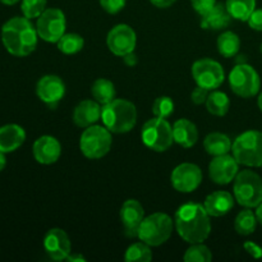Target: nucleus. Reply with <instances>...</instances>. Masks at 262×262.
<instances>
[{
  "mask_svg": "<svg viewBox=\"0 0 262 262\" xmlns=\"http://www.w3.org/2000/svg\"><path fill=\"white\" fill-rule=\"evenodd\" d=\"M210 215L204 205L188 202L179 207L174 215V227L184 242L189 245L204 243L211 233Z\"/></svg>",
  "mask_w": 262,
  "mask_h": 262,
  "instance_id": "1",
  "label": "nucleus"
},
{
  "mask_svg": "<svg viewBox=\"0 0 262 262\" xmlns=\"http://www.w3.org/2000/svg\"><path fill=\"white\" fill-rule=\"evenodd\" d=\"M37 40V30L25 15L10 18L2 27V42L5 50L18 58L32 54Z\"/></svg>",
  "mask_w": 262,
  "mask_h": 262,
  "instance_id": "2",
  "label": "nucleus"
},
{
  "mask_svg": "<svg viewBox=\"0 0 262 262\" xmlns=\"http://www.w3.org/2000/svg\"><path fill=\"white\" fill-rule=\"evenodd\" d=\"M101 120L112 133H128L137 123V109L125 99H114L102 106Z\"/></svg>",
  "mask_w": 262,
  "mask_h": 262,
  "instance_id": "3",
  "label": "nucleus"
},
{
  "mask_svg": "<svg viewBox=\"0 0 262 262\" xmlns=\"http://www.w3.org/2000/svg\"><path fill=\"white\" fill-rule=\"evenodd\" d=\"M232 155L239 165L248 168L262 166V132L247 130L238 136L232 145Z\"/></svg>",
  "mask_w": 262,
  "mask_h": 262,
  "instance_id": "4",
  "label": "nucleus"
},
{
  "mask_svg": "<svg viewBox=\"0 0 262 262\" xmlns=\"http://www.w3.org/2000/svg\"><path fill=\"white\" fill-rule=\"evenodd\" d=\"M174 222L165 212H154L143 219L138 230V239L150 247H159L168 242L173 233Z\"/></svg>",
  "mask_w": 262,
  "mask_h": 262,
  "instance_id": "5",
  "label": "nucleus"
},
{
  "mask_svg": "<svg viewBox=\"0 0 262 262\" xmlns=\"http://www.w3.org/2000/svg\"><path fill=\"white\" fill-rule=\"evenodd\" d=\"M233 191L241 206L255 209L262 202V178L250 169L241 170L234 179Z\"/></svg>",
  "mask_w": 262,
  "mask_h": 262,
  "instance_id": "6",
  "label": "nucleus"
},
{
  "mask_svg": "<svg viewBox=\"0 0 262 262\" xmlns=\"http://www.w3.org/2000/svg\"><path fill=\"white\" fill-rule=\"evenodd\" d=\"M112 132L105 125H90L84 128L79 140L81 152L91 160L104 158L112 148Z\"/></svg>",
  "mask_w": 262,
  "mask_h": 262,
  "instance_id": "7",
  "label": "nucleus"
},
{
  "mask_svg": "<svg viewBox=\"0 0 262 262\" xmlns=\"http://www.w3.org/2000/svg\"><path fill=\"white\" fill-rule=\"evenodd\" d=\"M142 142L146 147L156 152H164L173 145V127L163 118L154 117L147 120L142 128Z\"/></svg>",
  "mask_w": 262,
  "mask_h": 262,
  "instance_id": "8",
  "label": "nucleus"
},
{
  "mask_svg": "<svg viewBox=\"0 0 262 262\" xmlns=\"http://www.w3.org/2000/svg\"><path fill=\"white\" fill-rule=\"evenodd\" d=\"M229 84L237 96L250 99L260 92V74L250 64H237L229 73Z\"/></svg>",
  "mask_w": 262,
  "mask_h": 262,
  "instance_id": "9",
  "label": "nucleus"
},
{
  "mask_svg": "<svg viewBox=\"0 0 262 262\" xmlns=\"http://www.w3.org/2000/svg\"><path fill=\"white\" fill-rule=\"evenodd\" d=\"M66 15L58 8H46L45 12L37 18L36 22L38 37L46 42H58L66 33Z\"/></svg>",
  "mask_w": 262,
  "mask_h": 262,
  "instance_id": "10",
  "label": "nucleus"
},
{
  "mask_svg": "<svg viewBox=\"0 0 262 262\" xmlns=\"http://www.w3.org/2000/svg\"><path fill=\"white\" fill-rule=\"evenodd\" d=\"M192 77L197 86L212 91V90L219 89L223 84L225 79V72L219 61L210 58H204L199 59L193 63Z\"/></svg>",
  "mask_w": 262,
  "mask_h": 262,
  "instance_id": "11",
  "label": "nucleus"
},
{
  "mask_svg": "<svg viewBox=\"0 0 262 262\" xmlns=\"http://www.w3.org/2000/svg\"><path fill=\"white\" fill-rule=\"evenodd\" d=\"M171 186L181 193H191L196 191L202 182V170L199 165L192 163L179 164L170 176Z\"/></svg>",
  "mask_w": 262,
  "mask_h": 262,
  "instance_id": "12",
  "label": "nucleus"
},
{
  "mask_svg": "<svg viewBox=\"0 0 262 262\" xmlns=\"http://www.w3.org/2000/svg\"><path fill=\"white\" fill-rule=\"evenodd\" d=\"M137 35L135 30L125 23L114 26L107 33L106 45L109 50L117 56H124L130 51H135Z\"/></svg>",
  "mask_w": 262,
  "mask_h": 262,
  "instance_id": "13",
  "label": "nucleus"
},
{
  "mask_svg": "<svg viewBox=\"0 0 262 262\" xmlns=\"http://www.w3.org/2000/svg\"><path fill=\"white\" fill-rule=\"evenodd\" d=\"M238 173H239V164L234 156L229 154L214 156L209 165L210 179L219 186L229 184L230 182L234 181Z\"/></svg>",
  "mask_w": 262,
  "mask_h": 262,
  "instance_id": "14",
  "label": "nucleus"
},
{
  "mask_svg": "<svg viewBox=\"0 0 262 262\" xmlns=\"http://www.w3.org/2000/svg\"><path fill=\"white\" fill-rule=\"evenodd\" d=\"M43 248L49 257L54 261L67 260V257L72 253L71 239L60 228L48 230L43 237Z\"/></svg>",
  "mask_w": 262,
  "mask_h": 262,
  "instance_id": "15",
  "label": "nucleus"
},
{
  "mask_svg": "<svg viewBox=\"0 0 262 262\" xmlns=\"http://www.w3.org/2000/svg\"><path fill=\"white\" fill-rule=\"evenodd\" d=\"M120 222H122L124 234L128 238H138V230L145 219V209L137 200H127L120 209Z\"/></svg>",
  "mask_w": 262,
  "mask_h": 262,
  "instance_id": "16",
  "label": "nucleus"
},
{
  "mask_svg": "<svg viewBox=\"0 0 262 262\" xmlns=\"http://www.w3.org/2000/svg\"><path fill=\"white\" fill-rule=\"evenodd\" d=\"M36 95L49 106H55L66 95V84L60 77L46 74L38 79L36 84Z\"/></svg>",
  "mask_w": 262,
  "mask_h": 262,
  "instance_id": "17",
  "label": "nucleus"
},
{
  "mask_svg": "<svg viewBox=\"0 0 262 262\" xmlns=\"http://www.w3.org/2000/svg\"><path fill=\"white\" fill-rule=\"evenodd\" d=\"M33 158L42 165L56 163L61 155V145L53 136H41L32 146Z\"/></svg>",
  "mask_w": 262,
  "mask_h": 262,
  "instance_id": "18",
  "label": "nucleus"
},
{
  "mask_svg": "<svg viewBox=\"0 0 262 262\" xmlns=\"http://www.w3.org/2000/svg\"><path fill=\"white\" fill-rule=\"evenodd\" d=\"M102 105L96 100H83L79 102L73 112V122L77 127L87 128L101 119Z\"/></svg>",
  "mask_w": 262,
  "mask_h": 262,
  "instance_id": "19",
  "label": "nucleus"
},
{
  "mask_svg": "<svg viewBox=\"0 0 262 262\" xmlns=\"http://www.w3.org/2000/svg\"><path fill=\"white\" fill-rule=\"evenodd\" d=\"M234 197L227 191H215L204 201V206L211 217H220L229 214L234 207Z\"/></svg>",
  "mask_w": 262,
  "mask_h": 262,
  "instance_id": "20",
  "label": "nucleus"
},
{
  "mask_svg": "<svg viewBox=\"0 0 262 262\" xmlns=\"http://www.w3.org/2000/svg\"><path fill=\"white\" fill-rule=\"evenodd\" d=\"M26 141V132L18 124H5L0 127V151L4 154L18 150Z\"/></svg>",
  "mask_w": 262,
  "mask_h": 262,
  "instance_id": "21",
  "label": "nucleus"
},
{
  "mask_svg": "<svg viewBox=\"0 0 262 262\" xmlns=\"http://www.w3.org/2000/svg\"><path fill=\"white\" fill-rule=\"evenodd\" d=\"M232 15L228 12L227 5L216 3L215 7L206 14L201 15V27L204 30L220 31L227 28L232 22Z\"/></svg>",
  "mask_w": 262,
  "mask_h": 262,
  "instance_id": "22",
  "label": "nucleus"
},
{
  "mask_svg": "<svg viewBox=\"0 0 262 262\" xmlns=\"http://www.w3.org/2000/svg\"><path fill=\"white\" fill-rule=\"evenodd\" d=\"M173 137L174 142L181 145L182 147L189 148L196 145L199 140V130L196 124L189 119H178L173 125Z\"/></svg>",
  "mask_w": 262,
  "mask_h": 262,
  "instance_id": "23",
  "label": "nucleus"
},
{
  "mask_svg": "<svg viewBox=\"0 0 262 262\" xmlns=\"http://www.w3.org/2000/svg\"><path fill=\"white\" fill-rule=\"evenodd\" d=\"M232 140L227 135L220 132H212L204 140V148L211 156H220L232 151Z\"/></svg>",
  "mask_w": 262,
  "mask_h": 262,
  "instance_id": "24",
  "label": "nucleus"
},
{
  "mask_svg": "<svg viewBox=\"0 0 262 262\" xmlns=\"http://www.w3.org/2000/svg\"><path fill=\"white\" fill-rule=\"evenodd\" d=\"M91 95L100 105H106L115 99V86L112 81L106 78H99L94 82L91 87Z\"/></svg>",
  "mask_w": 262,
  "mask_h": 262,
  "instance_id": "25",
  "label": "nucleus"
},
{
  "mask_svg": "<svg viewBox=\"0 0 262 262\" xmlns=\"http://www.w3.org/2000/svg\"><path fill=\"white\" fill-rule=\"evenodd\" d=\"M205 104H206L207 112L210 114L215 115V117H224L229 112L230 100L224 92L212 90V91H210L209 97H207Z\"/></svg>",
  "mask_w": 262,
  "mask_h": 262,
  "instance_id": "26",
  "label": "nucleus"
},
{
  "mask_svg": "<svg viewBox=\"0 0 262 262\" xmlns=\"http://www.w3.org/2000/svg\"><path fill=\"white\" fill-rule=\"evenodd\" d=\"M217 50L224 58H233L241 49V40L237 33L225 31L217 37Z\"/></svg>",
  "mask_w": 262,
  "mask_h": 262,
  "instance_id": "27",
  "label": "nucleus"
},
{
  "mask_svg": "<svg viewBox=\"0 0 262 262\" xmlns=\"http://www.w3.org/2000/svg\"><path fill=\"white\" fill-rule=\"evenodd\" d=\"M257 217L251 209L245 207L235 217L234 229L239 235H251L256 232L257 228Z\"/></svg>",
  "mask_w": 262,
  "mask_h": 262,
  "instance_id": "28",
  "label": "nucleus"
},
{
  "mask_svg": "<svg viewBox=\"0 0 262 262\" xmlns=\"http://www.w3.org/2000/svg\"><path fill=\"white\" fill-rule=\"evenodd\" d=\"M225 5L234 19L247 22L250 15L256 9V0H227Z\"/></svg>",
  "mask_w": 262,
  "mask_h": 262,
  "instance_id": "29",
  "label": "nucleus"
},
{
  "mask_svg": "<svg viewBox=\"0 0 262 262\" xmlns=\"http://www.w3.org/2000/svg\"><path fill=\"white\" fill-rule=\"evenodd\" d=\"M58 49L63 54L67 55H73L79 53L84 46V40L78 33H64L60 40L56 42Z\"/></svg>",
  "mask_w": 262,
  "mask_h": 262,
  "instance_id": "30",
  "label": "nucleus"
},
{
  "mask_svg": "<svg viewBox=\"0 0 262 262\" xmlns=\"http://www.w3.org/2000/svg\"><path fill=\"white\" fill-rule=\"evenodd\" d=\"M124 260L127 262H148L152 260V252L150 246L145 242H137L130 245L127 248L124 255Z\"/></svg>",
  "mask_w": 262,
  "mask_h": 262,
  "instance_id": "31",
  "label": "nucleus"
},
{
  "mask_svg": "<svg viewBox=\"0 0 262 262\" xmlns=\"http://www.w3.org/2000/svg\"><path fill=\"white\" fill-rule=\"evenodd\" d=\"M183 260L186 262H210L212 260V253L204 243H194L186 251Z\"/></svg>",
  "mask_w": 262,
  "mask_h": 262,
  "instance_id": "32",
  "label": "nucleus"
},
{
  "mask_svg": "<svg viewBox=\"0 0 262 262\" xmlns=\"http://www.w3.org/2000/svg\"><path fill=\"white\" fill-rule=\"evenodd\" d=\"M46 0H22L20 10L28 19L38 18L46 9Z\"/></svg>",
  "mask_w": 262,
  "mask_h": 262,
  "instance_id": "33",
  "label": "nucleus"
},
{
  "mask_svg": "<svg viewBox=\"0 0 262 262\" xmlns=\"http://www.w3.org/2000/svg\"><path fill=\"white\" fill-rule=\"evenodd\" d=\"M174 113V101L169 96H160L154 101L152 104V114L154 117L166 118L170 117Z\"/></svg>",
  "mask_w": 262,
  "mask_h": 262,
  "instance_id": "34",
  "label": "nucleus"
},
{
  "mask_svg": "<svg viewBox=\"0 0 262 262\" xmlns=\"http://www.w3.org/2000/svg\"><path fill=\"white\" fill-rule=\"evenodd\" d=\"M102 9L109 14H117L125 7L127 0H99Z\"/></svg>",
  "mask_w": 262,
  "mask_h": 262,
  "instance_id": "35",
  "label": "nucleus"
},
{
  "mask_svg": "<svg viewBox=\"0 0 262 262\" xmlns=\"http://www.w3.org/2000/svg\"><path fill=\"white\" fill-rule=\"evenodd\" d=\"M191 4L200 15H204L215 7L216 0H191Z\"/></svg>",
  "mask_w": 262,
  "mask_h": 262,
  "instance_id": "36",
  "label": "nucleus"
},
{
  "mask_svg": "<svg viewBox=\"0 0 262 262\" xmlns=\"http://www.w3.org/2000/svg\"><path fill=\"white\" fill-rule=\"evenodd\" d=\"M209 94H210V90L204 89V87H201V86H197L191 94L192 102L196 105L205 104L207 100V97H209Z\"/></svg>",
  "mask_w": 262,
  "mask_h": 262,
  "instance_id": "37",
  "label": "nucleus"
},
{
  "mask_svg": "<svg viewBox=\"0 0 262 262\" xmlns=\"http://www.w3.org/2000/svg\"><path fill=\"white\" fill-rule=\"evenodd\" d=\"M247 23L252 30L262 32V8L253 10V13L247 19Z\"/></svg>",
  "mask_w": 262,
  "mask_h": 262,
  "instance_id": "38",
  "label": "nucleus"
},
{
  "mask_svg": "<svg viewBox=\"0 0 262 262\" xmlns=\"http://www.w3.org/2000/svg\"><path fill=\"white\" fill-rule=\"evenodd\" d=\"M243 247H245V250L247 251V252L250 253L252 257H255V258L262 257V248L257 245V243L248 241V242H246L245 245H243Z\"/></svg>",
  "mask_w": 262,
  "mask_h": 262,
  "instance_id": "39",
  "label": "nucleus"
},
{
  "mask_svg": "<svg viewBox=\"0 0 262 262\" xmlns=\"http://www.w3.org/2000/svg\"><path fill=\"white\" fill-rule=\"evenodd\" d=\"M122 58H123V61H124L125 66H128V67L137 66L138 56H137V54L135 53V51H130V53L125 54V55L122 56Z\"/></svg>",
  "mask_w": 262,
  "mask_h": 262,
  "instance_id": "40",
  "label": "nucleus"
},
{
  "mask_svg": "<svg viewBox=\"0 0 262 262\" xmlns=\"http://www.w3.org/2000/svg\"><path fill=\"white\" fill-rule=\"evenodd\" d=\"M151 4L155 5L156 8H161V9H164V8H169L171 7V5L176 3V0H150Z\"/></svg>",
  "mask_w": 262,
  "mask_h": 262,
  "instance_id": "41",
  "label": "nucleus"
},
{
  "mask_svg": "<svg viewBox=\"0 0 262 262\" xmlns=\"http://www.w3.org/2000/svg\"><path fill=\"white\" fill-rule=\"evenodd\" d=\"M67 261L69 262H84L86 258L81 255V253H71V255L67 257Z\"/></svg>",
  "mask_w": 262,
  "mask_h": 262,
  "instance_id": "42",
  "label": "nucleus"
},
{
  "mask_svg": "<svg viewBox=\"0 0 262 262\" xmlns=\"http://www.w3.org/2000/svg\"><path fill=\"white\" fill-rule=\"evenodd\" d=\"M255 214H256V217H257V222H258V224L262 225V202H261L260 205H258L257 207H256V211H255Z\"/></svg>",
  "mask_w": 262,
  "mask_h": 262,
  "instance_id": "43",
  "label": "nucleus"
},
{
  "mask_svg": "<svg viewBox=\"0 0 262 262\" xmlns=\"http://www.w3.org/2000/svg\"><path fill=\"white\" fill-rule=\"evenodd\" d=\"M7 166V158H5V154L0 151V171Z\"/></svg>",
  "mask_w": 262,
  "mask_h": 262,
  "instance_id": "44",
  "label": "nucleus"
},
{
  "mask_svg": "<svg viewBox=\"0 0 262 262\" xmlns=\"http://www.w3.org/2000/svg\"><path fill=\"white\" fill-rule=\"evenodd\" d=\"M0 2L5 5H14V4H17L18 2H20V0H0Z\"/></svg>",
  "mask_w": 262,
  "mask_h": 262,
  "instance_id": "45",
  "label": "nucleus"
},
{
  "mask_svg": "<svg viewBox=\"0 0 262 262\" xmlns=\"http://www.w3.org/2000/svg\"><path fill=\"white\" fill-rule=\"evenodd\" d=\"M257 105H258V107H260V110L262 112V91H261V94L258 95V99H257Z\"/></svg>",
  "mask_w": 262,
  "mask_h": 262,
  "instance_id": "46",
  "label": "nucleus"
},
{
  "mask_svg": "<svg viewBox=\"0 0 262 262\" xmlns=\"http://www.w3.org/2000/svg\"><path fill=\"white\" fill-rule=\"evenodd\" d=\"M239 59H237V64H242V63H246V56L245 55H241L238 56Z\"/></svg>",
  "mask_w": 262,
  "mask_h": 262,
  "instance_id": "47",
  "label": "nucleus"
},
{
  "mask_svg": "<svg viewBox=\"0 0 262 262\" xmlns=\"http://www.w3.org/2000/svg\"><path fill=\"white\" fill-rule=\"evenodd\" d=\"M260 50H261V53H262V43H261V48H260Z\"/></svg>",
  "mask_w": 262,
  "mask_h": 262,
  "instance_id": "48",
  "label": "nucleus"
}]
</instances>
